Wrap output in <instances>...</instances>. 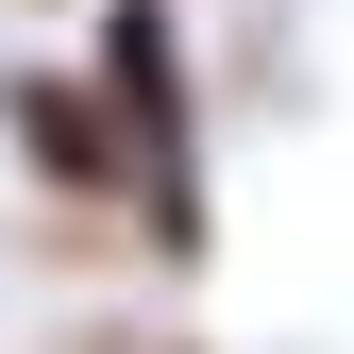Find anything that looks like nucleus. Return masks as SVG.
I'll use <instances>...</instances> for the list:
<instances>
[{
	"mask_svg": "<svg viewBox=\"0 0 354 354\" xmlns=\"http://www.w3.org/2000/svg\"><path fill=\"white\" fill-rule=\"evenodd\" d=\"M102 118H118V186H136L152 253L203 270V102H186V17L169 0H102Z\"/></svg>",
	"mask_w": 354,
	"mask_h": 354,
	"instance_id": "nucleus-1",
	"label": "nucleus"
},
{
	"mask_svg": "<svg viewBox=\"0 0 354 354\" xmlns=\"http://www.w3.org/2000/svg\"><path fill=\"white\" fill-rule=\"evenodd\" d=\"M0 136H17V169L51 203H118V118L84 68H0Z\"/></svg>",
	"mask_w": 354,
	"mask_h": 354,
	"instance_id": "nucleus-2",
	"label": "nucleus"
}]
</instances>
